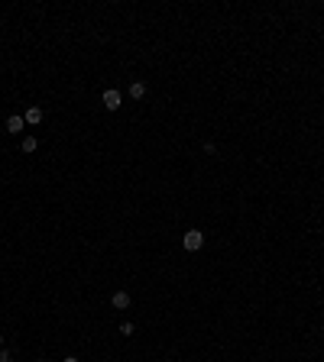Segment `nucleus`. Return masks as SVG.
Here are the masks:
<instances>
[{"label": "nucleus", "mask_w": 324, "mask_h": 362, "mask_svg": "<svg viewBox=\"0 0 324 362\" xmlns=\"http://www.w3.org/2000/svg\"><path fill=\"white\" fill-rule=\"evenodd\" d=\"M0 349H3V333H0Z\"/></svg>", "instance_id": "11"}, {"label": "nucleus", "mask_w": 324, "mask_h": 362, "mask_svg": "<svg viewBox=\"0 0 324 362\" xmlns=\"http://www.w3.org/2000/svg\"><path fill=\"white\" fill-rule=\"evenodd\" d=\"M130 97L133 100H143V97H146V81H139V78H136V81L130 84Z\"/></svg>", "instance_id": "6"}, {"label": "nucleus", "mask_w": 324, "mask_h": 362, "mask_svg": "<svg viewBox=\"0 0 324 362\" xmlns=\"http://www.w3.org/2000/svg\"><path fill=\"white\" fill-rule=\"evenodd\" d=\"M182 246H185L188 252H198V249L204 246V233H201V230H188L185 236H182Z\"/></svg>", "instance_id": "1"}, {"label": "nucleus", "mask_w": 324, "mask_h": 362, "mask_svg": "<svg viewBox=\"0 0 324 362\" xmlns=\"http://www.w3.org/2000/svg\"><path fill=\"white\" fill-rule=\"evenodd\" d=\"M0 362H13V353H10V349H7V346L0 349Z\"/></svg>", "instance_id": "9"}, {"label": "nucleus", "mask_w": 324, "mask_h": 362, "mask_svg": "<svg viewBox=\"0 0 324 362\" xmlns=\"http://www.w3.org/2000/svg\"><path fill=\"white\" fill-rule=\"evenodd\" d=\"M100 100H104V107L114 113V110H120V104H124V94L117 91V87H107V91L100 94Z\"/></svg>", "instance_id": "2"}, {"label": "nucleus", "mask_w": 324, "mask_h": 362, "mask_svg": "<svg viewBox=\"0 0 324 362\" xmlns=\"http://www.w3.org/2000/svg\"><path fill=\"white\" fill-rule=\"evenodd\" d=\"M23 126H26V120H23L20 113L7 116V133H23Z\"/></svg>", "instance_id": "5"}, {"label": "nucleus", "mask_w": 324, "mask_h": 362, "mask_svg": "<svg viewBox=\"0 0 324 362\" xmlns=\"http://www.w3.org/2000/svg\"><path fill=\"white\" fill-rule=\"evenodd\" d=\"M36 149H39V139L36 136H26L23 139V152H36Z\"/></svg>", "instance_id": "7"}, {"label": "nucleus", "mask_w": 324, "mask_h": 362, "mask_svg": "<svg viewBox=\"0 0 324 362\" xmlns=\"http://www.w3.org/2000/svg\"><path fill=\"white\" fill-rule=\"evenodd\" d=\"M42 116H46V113H42V107H39V104H32V107L23 113V120H26V126H39V123H42Z\"/></svg>", "instance_id": "3"}, {"label": "nucleus", "mask_w": 324, "mask_h": 362, "mask_svg": "<svg viewBox=\"0 0 324 362\" xmlns=\"http://www.w3.org/2000/svg\"><path fill=\"white\" fill-rule=\"evenodd\" d=\"M36 362H49V359H36Z\"/></svg>", "instance_id": "12"}, {"label": "nucleus", "mask_w": 324, "mask_h": 362, "mask_svg": "<svg viewBox=\"0 0 324 362\" xmlns=\"http://www.w3.org/2000/svg\"><path fill=\"white\" fill-rule=\"evenodd\" d=\"M62 362H81V359H78V356H65Z\"/></svg>", "instance_id": "10"}, {"label": "nucleus", "mask_w": 324, "mask_h": 362, "mask_svg": "<svg viewBox=\"0 0 324 362\" xmlns=\"http://www.w3.org/2000/svg\"><path fill=\"white\" fill-rule=\"evenodd\" d=\"M133 330H136V327H133V324H130V320H124V324H120V333H124V336H130V333H133Z\"/></svg>", "instance_id": "8"}, {"label": "nucleus", "mask_w": 324, "mask_h": 362, "mask_svg": "<svg viewBox=\"0 0 324 362\" xmlns=\"http://www.w3.org/2000/svg\"><path fill=\"white\" fill-rule=\"evenodd\" d=\"M110 304H114L117 310H127V307H130V294H127V291H114V294H110Z\"/></svg>", "instance_id": "4"}]
</instances>
